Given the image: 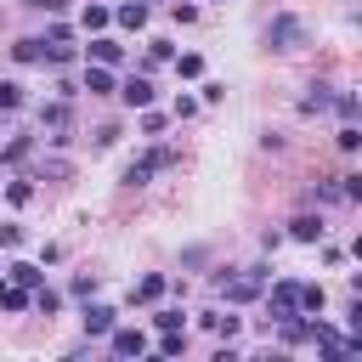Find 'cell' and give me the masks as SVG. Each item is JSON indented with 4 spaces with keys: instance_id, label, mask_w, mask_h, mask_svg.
Segmentation results:
<instances>
[{
    "instance_id": "ffe728a7",
    "label": "cell",
    "mask_w": 362,
    "mask_h": 362,
    "mask_svg": "<svg viewBox=\"0 0 362 362\" xmlns=\"http://www.w3.org/2000/svg\"><path fill=\"white\" fill-rule=\"evenodd\" d=\"M158 294H164V277H158V272L136 283V300H141V305H147V300H158Z\"/></svg>"
},
{
    "instance_id": "8992f818",
    "label": "cell",
    "mask_w": 362,
    "mask_h": 362,
    "mask_svg": "<svg viewBox=\"0 0 362 362\" xmlns=\"http://www.w3.org/2000/svg\"><path fill=\"white\" fill-rule=\"evenodd\" d=\"M90 62L119 68V62H124V45H119V40H107V34H96V40H90Z\"/></svg>"
},
{
    "instance_id": "5b68a950",
    "label": "cell",
    "mask_w": 362,
    "mask_h": 362,
    "mask_svg": "<svg viewBox=\"0 0 362 362\" xmlns=\"http://www.w3.org/2000/svg\"><path fill=\"white\" fill-rule=\"evenodd\" d=\"M40 130H45L51 141H68V136H62V130H68V96H62V102H45V107H40Z\"/></svg>"
},
{
    "instance_id": "cb8c5ba5",
    "label": "cell",
    "mask_w": 362,
    "mask_h": 362,
    "mask_svg": "<svg viewBox=\"0 0 362 362\" xmlns=\"http://www.w3.org/2000/svg\"><path fill=\"white\" fill-rule=\"evenodd\" d=\"M34 305H40V311H45V317H51V311H57V305H62V294H57V288H34Z\"/></svg>"
},
{
    "instance_id": "9c48e42d",
    "label": "cell",
    "mask_w": 362,
    "mask_h": 362,
    "mask_svg": "<svg viewBox=\"0 0 362 362\" xmlns=\"http://www.w3.org/2000/svg\"><path fill=\"white\" fill-rule=\"evenodd\" d=\"M119 96H124L130 107H153V85H147L141 74H136V79H124V85H119Z\"/></svg>"
},
{
    "instance_id": "e0dca14e",
    "label": "cell",
    "mask_w": 362,
    "mask_h": 362,
    "mask_svg": "<svg viewBox=\"0 0 362 362\" xmlns=\"http://www.w3.org/2000/svg\"><path fill=\"white\" fill-rule=\"evenodd\" d=\"M28 147H34L28 136H17V141H6V147H0V164H23V158H28Z\"/></svg>"
},
{
    "instance_id": "30bf717a",
    "label": "cell",
    "mask_w": 362,
    "mask_h": 362,
    "mask_svg": "<svg viewBox=\"0 0 362 362\" xmlns=\"http://www.w3.org/2000/svg\"><path fill=\"white\" fill-rule=\"evenodd\" d=\"M28 305H34V294H28V288H17V283H6V277H0V311H28Z\"/></svg>"
},
{
    "instance_id": "6da1fadb",
    "label": "cell",
    "mask_w": 362,
    "mask_h": 362,
    "mask_svg": "<svg viewBox=\"0 0 362 362\" xmlns=\"http://www.w3.org/2000/svg\"><path fill=\"white\" fill-rule=\"evenodd\" d=\"M300 40H305V23H300V17H288V11L272 17V28H266V45H272V51H294Z\"/></svg>"
},
{
    "instance_id": "4316f807",
    "label": "cell",
    "mask_w": 362,
    "mask_h": 362,
    "mask_svg": "<svg viewBox=\"0 0 362 362\" xmlns=\"http://www.w3.org/2000/svg\"><path fill=\"white\" fill-rule=\"evenodd\" d=\"M6 198H11V204H28V198H34V187H28V181H11V187H6Z\"/></svg>"
},
{
    "instance_id": "d6986e66",
    "label": "cell",
    "mask_w": 362,
    "mask_h": 362,
    "mask_svg": "<svg viewBox=\"0 0 362 362\" xmlns=\"http://www.w3.org/2000/svg\"><path fill=\"white\" fill-rule=\"evenodd\" d=\"M107 23H113V11H107V6H85V28H90V34H102Z\"/></svg>"
},
{
    "instance_id": "7c38bea8",
    "label": "cell",
    "mask_w": 362,
    "mask_h": 362,
    "mask_svg": "<svg viewBox=\"0 0 362 362\" xmlns=\"http://www.w3.org/2000/svg\"><path fill=\"white\" fill-rule=\"evenodd\" d=\"M113 17H119L124 28H147V0H124V6L113 11Z\"/></svg>"
},
{
    "instance_id": "2e32d148",
    "label": "cell",
    "mask_w": 362,
    "mask_h": 362,
    "mask_svg": "<svg viewBox=\"0 0 362 362\" xmlns=\"http://www.w3.org/2000/svg\"><path fill=\"white\" fill-rule=\"evenodd\" d=\"M11 57H17V62H40V57H45V40H17Z\"/></svg>"
},
{
    "instance_id": "484cf974",
    "label": "cell",
    "mask_w": 362,
    "mask_h": 362,
    "mask_svg": "<svg viewBox=\"0 0 362 362\" xmlns=\"http://www.w3.org/2000/svg\"><path fill=\"white\" fill-rule=\"evenodd\" d=\"M334 141H339V147H345V153H351V147H356V141H362V130H356V119H351V124H339V136H334Z\"/></svg>"
},
{
    "instance_id": "7402d4cb",
    "label": "cell",
    "mask_w": 362,
    "mask_h": 362,
    "mask_svg": "<svg viewBox=\"0 0 362 362\" xmlns=\"http://www.w3.org/2000/svg\"><path fill=\"white\" fill-rule=\"evenodd\" d=\"M175 68H181V79H198V74H204V57L187 51V57H175Z\"/></svg>"
},
{
    "instance_id": "44dd1931",
    "label": "cell",
    "mask_w": 362,
    "mask_h": 362,
    "mask_svg": "<svg viewBox=\"0 0 362 362\" xmlns=\"http://www.w3.org/2000/svg\"><path fill=\"white\" fill-rule=\"evenodd\" d=\"M204 328H215V334H226V339H232L243 322H238V317H221V311H209V317H204Z\"/></svg>"
},
{
    "instance_id": "83f0119b",
    "label": "cell",
    "mask_w": 362,
    "mask_h": 362,
    "mask_svg": "<svg viewBox=\"0 0 362 362\" xmlns=\"http://www.w3.org/2000/svg\"><path fill=\"white\" fill-rule=\"evenodd\" d=\"M17 243H23V232H17L11 221H0V249H17Z\"/></svg>"
},
{
    "instance_id": "277c9868",
    "label": "cell",
    "mask_w": 362,
    "mask_h": 362,
    "mask_svg": "<svg viewBox=\"0 0 362 362\" xmlns=\"http://www.w3.org/2000/svg\"><path fill=\"white\" fill-rule=\"evenodd\" d=\"M107 351L113 356H141L147 351V334L141 328H107Z\"/></svg>"
},
{
    "instance_id": "d4e9b609",
    "label": "cell",
    "mask_w": 362,
    "mask_h": 362,
    "mask_svg": "<svg viewBox=\"0 0 362 362\" xmlns=\"http://www.w3.org/2000/svg\"><path fill=\"white\" fill-rule=\"evenodd\" d=\"M334 107H339V119H345V124L356 119V96H351V90H339V96H334Z\"/></svg>"
},
{
    "instance_id": "603a6c76",
    "label": "cell",
    "mask_w": 362,
    "mask_h": 362,
    "mask_svg": "<svg viewBox=\"0 0 362 362\" xmlns=\"http://www.w3.org/2000/svg\"><path fill=\"white\" fill-rule=\"evenodd\" d=\"M300 107H305V113H322V107H328V85H311V96H305Z\"/></svg>"
},
{
    "instance_id": "f1b7e54d",
    "label": "cell",
    "mask_w": 362,
    "mask_h": 362,
    "mask_svg": "<svg viewBox=\"0 0 362 362\" xmlns=\"http://www.w3.org/2000/svg\"><path fill=\"white\" fill-rule=\"evenodd\" d=\"M0 136H6V124H0Z\"/></svg>"
},
{
    "instance_id": "3957f363",
    "label": "cell",
    "mask_w": 362,
    "mask_h": 362,
    "mask_svg": "<svg viewBox=\"0 0 362 362\" xmlns=\"http://www.w3.org/2000/svg\"><path fill=\"white\" fill-rule=\"evenodd\" d=\"M300 317V283H272V322Z\"/></svg>"
},
{
    "instance_id": "ac0fdd59",
    "label": "cell",
    "mask_w": 362,
    "mask_h": 362,
    "mask_svg": "<svg viewBox=\"0 0 362 362\" xmlns=\"http://www.w3.org/2000/svg\"><path fill=\"white\" fill-rule=\"evenodd\" d=\"M11 107H23V85L17 79H0V113H11Z\"/></svg>"
},
{
    "instance_id": "52a82bcc",
    "label": "cell",
    "mask_w": 362,
    "mask_h": 362,
    "mask_svg": "<svg viewBox=\"0 0 362 362\" xmlns=\"http://www.w3.org/2000/svg\"><path fill=\"white\" fill-rule=\"evenodd\" d=\"M260 283H266L260 272H243V277H232V283H226V300H232V305H243V300H255V294H260Z\"/></svg>"
},
{
    "instance_id": "8fae6325",
    "label": "cell",
    "mask_w": 362,
    "mask_h": 362,
    "mask_svg": "<svg viewBox=\"0 0 362 362\" xmlns=\"http://www.w3.org/2000/svg\"><path fill=\"white\" fill-rule=\"evenodd\" d=\"M288 238H300V243H317V238H322V221H317V215H294V221H288Z\"/></svg>"
},
{
    "instance_id": "5bb4252c",
    "label": "cell",
    "mask_w": 362,
    "mask_h": 362,
    "mask_svg": "<svg viewBox=\"0 0 362 362\" xmlns=\"http://www.w3.org/2000/svg\"><path fill=\"white\" fill-rule=\"evenodd\" d=\"M322 305H328V294H322V283H300V317H305V311L317 317Z\"/></svg>"
},
{
    "instance_id": "ba28073f",
    "label": "cell",
    "mask_w": 362,
    "mask_h": 362,
    "mask_svg": "<svg viewBox=\"0 0 362 362\" xmlns=\"http://www.w3.org/2000/svg\"><path fill=\"white\" fill-rule=\"evenodd\" d=\"M85 90H90V96H113V68L90 62V68H85Z\"/></svg>"
},
{
    "instance_id": "9a60e30c",
    "label": "cell",
    "mask_w": 362,
    "mask_h": 362,
    "mask_svg": "<svg viewBox=\"0 0 362 362\" xmlns=\"http://www.w3.org/2000/svg\"><path fill=\"white\" fill-rule=\"evenodd\" d=\"M113 328V311L107 305H85V334H107Z\"/></svg>"
},
{
    "instance_id": "4fadbf2b",
    "label": "cell",
    "mask_w": 362,
    "mask_h": 362,
    "mask_svg": "<svg viewBox=\"0 0 362 362\" xmlns=\"http://www.w3.org/2000/svg\"><path fill=\"white\" fill-rule=\"evenodd\" d=\"M6 272H11V283H17V288H28V294L40 288V266H28V260H11Z\"/></svg>"
},
{
    "instance_id": "7a4b0ae2",
    "label": "cell",
    "mask_w": 362,
    "mask_h": 362,
    "mask_svg": "<svg viewBox=\"0 0 362 362\" xmlns=\"http://www.w3.org/2000/svg\"><path fill=\"white\" fill-rule=\"evenodd\" d=\"M164 164H175V153H170V147H153L147 158H136V164L124 170V181H130V187H147V175H153V170H164Z\"/></svg>"
}]
</instances>
